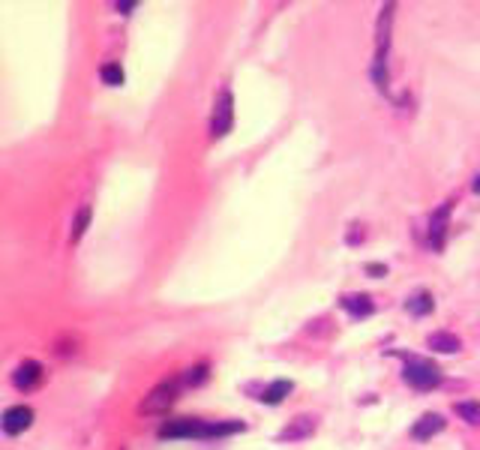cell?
Returning <instances> with one entry per match:
<instances>
[{
    "mask_svg": "<svg viewBox=\"0 0 480 450\" xmlns=\"http://www.w3.org/2000/svg\"><path fill=\"white\" fill-rule=\"evenodd\" d=\"M247 424L243 420H222V424H211V420L199 417H181L172 420L159 429V438H220V436H234L243 433Z\"/></svg>",
    "mask_w": 480,
    "mask_h": 450,
    "instance_id": "obj_1",
    "label": "cell"
},
{
    "mask_svg": "<svg viewBox=\"0 0 480 450\" xmlns=\"http://www.w3.org/2000/svg\"><path fill=\"white\" fill-rule=\"evenodd\" d=\"M393 4L381 6L379 24H375V61H372V81L381 93H388L391 72H388V58H391V31H393Z\"/></svg>",
    "mask_w": 480,
    "mask_h": 450,
    "instance_id": "obj_2",
    "label": "cell"
},
{
    "mask_svg": "<svg viewBox=\"0 0 480 450\" xmlns=\"http://www.w3.org/2000/svg\"><path fill=\"white\" fill-rule=\"evenodd\" d=\"M181 381L184 379H165V381H159L156 388L145 397V402L138 406L141 415H163V411L172 408L174 399H177V393H181Z\"/></svg>",
    "mask_w": 480,
    "mask_h": 450,
    "instance_id": "obj_3",
    "label": "cell"
},
{
    "mask_svg": "<svg viewBox=\"0 0 480 450\" xmlns=\"http://www.w3.org/2000/svg\"><path fill=\"white\" fill-rule=\"evenodd\" d=\"M402 379H406L414 390H432L441 384V370L427 358H409L406 370H402Z\"/></svg>",
    "mask_w": 480,
    "mask_h": 450,
    "instance_id": "obj_4",
    "label": "cell"
},
{
    "mask_svg": "<svg viewBox=\"0 0 480 450\" xmlns=\"http://www.w3.org/2000/svg\"><path fill=\"white\" fill-rule=\"evenodd\" d=\"M234 124V97L231 90H222L213 102V115H211V136L213 138H225L231 133Z\"/></svg>",
    "mask_w": 480,
    "mask_h": 450,
    "instance_id": "obj_5",
    "label": "cell"
},
{
    "mask_svg": "<svg viewBox=\"0 0 480 450\" xmlns=\"http://www.w3.org/2000/svg\"><path fill=\"white\" fill-rule=\"evenodd\" d=\"M318 427V417L315 415H297L286 429H279L277 442H300V438H309L315 433Z\"/></svg>",
    "mask_w": 480,
    "mask_h": 450,
    "instance_id": "obj_6",
    "label": "cell"
},
{
    "mask_svg": "<svg viewBox=\"0 0 480 450\" xmlns=\"http://www.w3.org/2000/svg\"><path fill=\"white\" fill-rule=\"evenodd\" d=\"M33 424V408L31 406H13L4 411V433L6 436H18L24 429H31Z\"/></svg>",
    "mask_w": 480,
    "mask_h": 450,
    "instance_id": "obj_7",
    "label": "cell"
},
{
    "mask_svg": "<svg viewBox=\"0 0 480 450\" xmlns=\"http://www.w3.org/2000/svg\"><path fill=\"white\" fill-rule=\"evenodd\" d=\"M450 208H454V202H445L436 213H432V220H429V247H432V249H445V234H447Z\"/></svg>",
    "mask_w": 480,
    "mask_h": 450,
    "instance_id": "obj_8",
    "label": "cell"
},
{
    "mask_svg": "<svg viewBox=\"0 0 480 450\" xmlns=\"http://www.w3.org/2000/svg\"><path fill=\"white\" fill-rule=\"evenodd\" d=\"M42 379V367L36 361H24V363H18L15 372H13V384L18 390H33L36 384H40Z\"/></svg>",
    "mask_w": 480,
    "mask_h": 450,
    "instance_id": "obj_9",
    "label": "cell"
},
{
    "mask_svg": "<svg viewBox=\"0 0 480 450\" xmlns=\"http://www.w3.org/2000/svg\"><path fill=\"white\" fill-rule=\"evenodd\" d=\"M441 429H445V417L441 415H423L418 424L411 427V436L418 438V442H427V438L438 436Z\"/></svg>",
    "mask_w": 480,
    "mask_h": 450,
    "instance_id": "obj_10",
    "label": "cell"
},
{
    "mask_svg": "<svg viewBox=\"0 0 480 450\" xmlns=\"http://www.w3.org/2000/svg\"><path fill=\"white\" fill-rule=\"evenodd\" d=\"M427 345H429L432 352H438V354H454V352L463 349V342H459V336L447 333V331L429 333V336H427Z\"/></svg>",
    "mask_w": 480,
    "mask_h": 450,
    "instance_id": "obj_11",
    "label": "cell"
},
{
    "mask_svg": "<svg viewBox=\"0 0 480 450\" xmlns=\"http://www.w3.org/2000/svg\"><path fill=\"white\" fill-rule=\"evenodd\" d=\"M343 309L345 313H352L354 318H366V315H372V300H370V295H345L343 300Z\"/></svg>",
    "mask_w": 480,
    "mask_h": 450,
    "instance_id": "obj_12",
    "label": "cell"
},
{
    "mask_svg": "<svg viewBox=\"0 0 480 450\" xmlns=\"http://www.w3.org/2000/svg\"><path fill=\"white\" fill-rule=\"evenodd\" d=\"M291 388H295V384H291V381H286V379H279V381H274V384H270V388L265 390V393H261V402H268V406H277V402H282V399H286L288 397V393H291Z\"/></svg>",
    "mask_w": 480,
    "mask_h": 450,
    "instance_id": "obj_13",
    "label": "cell"
},
{
    "mask_svg": "<svg viewBox=\"0 0 480 450\" xmlns=\"http://www.w3.org/2000/svg\"><path fill=\"white\" fill-rule=\"evenodd\" d=\"M432 306H436V304H432L429 292H418L414 297L406 300V309H409V313H414V315H427V313H432Z\"/></svg>",
    "mask_w": 480,
    "mask_h": 450,
    "instance_id": "obj_14",
    "label": "cell"
},
{
    "mask_svg": "<svg viewBox=\"0 0 480 450\" xmlns=\"http://www.w3.org/2000/svg\"><path fill=\"white\" fill-rule=\"evenodd\" d=\"M88 225H90V208L84 204V208L75 213V220H72V231H70V240L72 243H79L84 238V231H88Z\"/></svg>",
    "mask_w": 480,
    "mask_h": 450,
    "instance_id": "obj_15",
    "label": "cell"
},
{
    "mask_svg": "<svg viewBox=\"0 0 480 450\" xmlns=\"http://www.w3.org/2000/svg\"><path fill=\"white\" fill-rule=\"evenodd\" d=\"M99 75H102V81L108 84V88H120V84H124V67H120V63H106V67L99 70Z\"/></svg>",
    "mask_w": 480,
    "mask_h": 450,
    "instance_id": "obj_16",
    "label": "cell"
},
{
    "mask_svg": "<svg viewBox=\"0 0 480 450\" xmlns=\"http://www.w3.org/2000/svg\"><path fill=\"white\" fill-rule=\"evenodd\" d=\"M456 415L463 417V420H468V424H475V427H480V402H456Z\"/></svg>",
    "mask_w": 480,
    "mask_h": 450,
    "instance_id": "obj_17",
    "label": "cell"
},
{
    "mask_svg": "<svg viewBox=\"0 0 480 450\" xmlns=\"http://www.w3.org/2000/svg\"><path fill=\"white\" fill-rule=\"evenodd\" d=\"M204 381H207V363H199V367L184 372V384H190V388H199Z\"/></svg>",
    "mask_w": 480,
    "mask_h": 450,
    "instance_id": "obj_18",
    "label": "cell"
},
{
    "mask_svg": "<svg viewBox=\"0 0 480 450\" xmlns=\"http://www.w3.org/2000/svg\"><path fill=\"white\" fill-rule=\"evenodd\" d=\"M366 270H370L372 277H384V274H388V267H384V265H370Z\"/></svg>",
    "mask_w": 480,
    "mask_h": 450,
    "instance_id": "obj_19",
    "label": "cell"
},
{
    "mask_svg": "<svg viewBox=\"0 0 480 450\" xmlns=\"http://www.w3.org/2000/svg\"><path fill=\"white\" fill-rule=\"evenodd\" d=\"M118 9H120V13H129V9H136V4H133V0H127V4H118Z\"/></svg>",
    "mask_w": 480,
    "mask_h": 450,
    "instance_id": "obj_20",
    "label": "cell"
},
{
    "mask_svg": "<svg viewBox=\"0 0 480 450\" xmlns=\"http://www.w3.org/2000/svg\"><path fill=\"white\" fill-rule=\"evenodd\" d=\"M475 192H477V195H480V174H477V177H475Z\"/></svg>",
    "mask_w": 480,
    "mask_h": 450,
    "instance_id": "obj_21",
    "label": "cell"
}]
</instances>
